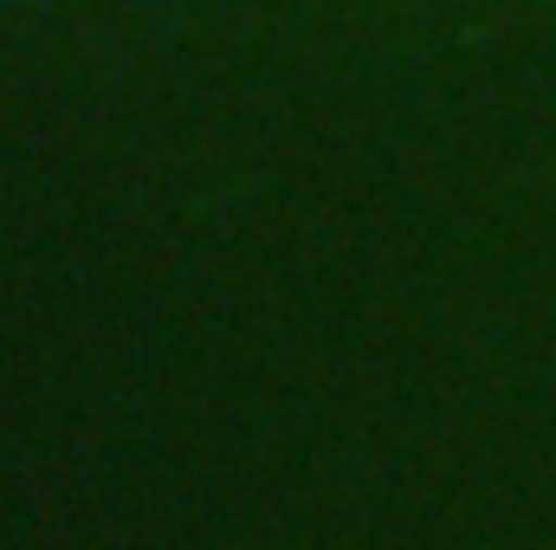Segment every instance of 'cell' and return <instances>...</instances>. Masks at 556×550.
Wrapping results in <instances>:
<instances>
[]
</instances>
